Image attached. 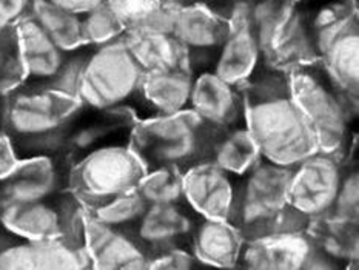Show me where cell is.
Returning <instances> with one entry per match:
<instances>
[{
  "label": "cell",
  "instance_id": "44dd1931",
  "mask_svg": "<svg viewBox=\"0 0 359 270\" xmlns=\"http://www.w3.org/2000/svg\"><path fill=\"white\" fill-rule=\"evenodd\" d=\"M306 230L315 249L338 269H358L359 222L342 221L327 213L311 218Z\"/></svg>",
  "mask_w": 359,
  "mask_h": 270
},
{
  "label": "cell",
  "instance_id": "60d3db41",
  "mask_svg": "<svg viewBox=\"0 0 359 270\" xmlns=\"http://www.w3.org/2000/svg\"><path fill=\"white\" fill-rule=\"evenodd\" d=\"M205 2H208V0H205Z\"/></svg>",
  "mask_w": 359,
  "mask_h": 270
},
{
  "label": "cell",
  "instance_id": "3957f363",
  "mask_svg": "<svg viewBox=\"0 0 359 270\" xmlns=\"http://www.w3.org/2000/svg\"><path fill=\"white\" fill-rule=\"evenodd\" d=\"M216 130L190 108L167 116L136 121L128 135V147L147 172L173 168L185 175L193 167L213 161Z\"/></svg>",
  "mask_w": 359,
  "mask_h": 270
},
{
  "label": "cell",
  "instance_id": "4dcf8cb0",
  "mask_svg": "<svg viewBox=\"0 0 359 270\" xmlns=\"http://www.w3.org/2000/svg\"><path fill=\"white\" fill-rule=\"evenodd\" d=\"M356 147L358 139L347 159L342 162V175L338 193L329 212L333 218L350 222H359V170L358 161L353 159V151Z\"/></svg>",
  "mask_w": 359,
  "mask_h": 270
},
{
  "label": "cell",
  "instance_id": "ab89813d",
  "mask_svg": "<svg viewBox=\"0 0 359 270\" xmlns=\"http://www.w3.org/2000/svg\"><path fill=\"white\" fill-rule=\"evenodd\" d=\"M4 99H5V97H2V96H0V119H2V108H4Z\"/></svg>",
  "mask_w": 359,
  "mask_h": 270
},
{
  "label": "cell",
  "instance_id": "f35d334b",
  "mask_svg": "<svg viewBox=\"0 0 359 270\" xmlns=\"http://www.w3.org/2000/svg\"><path fill=\"white\" fill-rule=\"evenodd\" d=\"M168 2H171V4H175L176 6H187V5H193V4H202V2H205V0H168Z\"/></svg>",
  "mask_w": 359,
  "mask_h": 270
},
{
  "label": "cell",
  "instance_id": "5b68a950",
  "mask_svg": "<svg viewBox=\"0 0 359 270\" xmlns=\"http://www.w3.org/2000/svg\"><path fill=\"white\" fill-rule=\"evenodd\" d=\"M287 73L293 97L315 128L319 151L346 161L358 139L352 133L358 104L330 81L319 62Z\"/></svg>",
  "mask_w": 359,
  "mask_h": 270
},
{
  "label": "cell",
  "instance_id": "d590c367",
  "mask_svg": "<svg viewBox=\"0 0 359 270\" xmlns=\"http://www.w3.org/2000/svg\"><path fill=\"white\" fill-rule=\"evenodd\" d=\"M34 0H0V28L18 25L31 15Z\"/></svg>",
  "mask_w": 359,
  "mask_h": 270
},
{
  "label": "cell",
  "instance_id": "2e32d148",
  "mask_svg": "<svg viewBox=\"0 0 359 270\" xmlns=\"http://www.w3.org/2000/svg\"><path fill=\"white\" fill-rule=\"evenodd\" d=\"M85 247L93 269H148V255L131 234L97 221L85 208Z\"/></svg>",
  "mask_w": 359,
  "mask_h": 270
},
{
  "label": "cell",
  "instance_id": "d4e9b609",
  "mask_svg": "<svg viewBox=\"0 0 359 270\" xmlns=\"http://www.w3.org/2000/svg\"><path fill=\"white\" fill-rule=\"evenodd\" d=\"M259 158L261 151L255 139L245 126H239L219 133L215 144L212 162L230 173L242 176Z\"/></svg>",
  "mask_w": 359,
  "mask_h": 270
},
{
  "label": "cell",
  "instance_id": "1f68e13d",
  "mask_svg": "<svg viewBox=\"0 0 359 270\" xmlns=\"http://www.w3.org/2000/svg\"><path fill=\"white\" fill-rule=\"evenodd\" d=\"M90 51L91 46H83V48H79L76 51H69L65 59V64L62 65L59 73L42 88L79 99L77 97V91H79L82 72Z\"/></svg>",
  "mask_w": 359,
  "mask_h": 270
},
{
  "label": "cell",
  "instance_id": "7c38bea8",
  "mask_svg": "<svg viewBox=\"0 0 359 270\" xmlns=\"http://www.w3.org/2000/svg\"><path fill=\"white\" fill-rule=\"evenodd\" d=\"M202 216L187 204V201L175 204L148 205L142 218L131 229V236L151 255L176 247L191 249V236Z\"/></svg>",
  "mask_w": 359,
  "mask_h": 270
},
{
  "label": "cell",
  "instance_id": "d6986e66",
  "mask_svg": "<svg viewBox=\"0 0 359 270\" xmlns=\"http://www.w3.org/2000/svg\"><path fill=\"white\" fill-rule=\"evenodd\" d=\"M262 67V53L252 25H233L212 65L225 82L242 87Z\"/></svg>",
  "mask_w": 359,
  "mask_h": 270
},
{
  "label": "cell",
  "instance_id": "d6a6232c",
  "mask_svg": "<svg viewBox=\"0 0 359 270\" xmlns=\"http://www.w3.org/2000/svg\"><path fill=\"white\" fill-rule=\"evenodd\" d=\"M179 6L168 0H158L151 10L127 34H173Z\"/></svg>",
  "mask_w": 359,
  "mask_h": 270
},
{
  "label": "cell",
  "instance_id": "ffe728a7",
  "mask_svg": "<svg viewBox=\"0 0 359 270\" xmlns=\"http://www.w3.org/2000/svg\"><path fill=\"white\" fill-rule=\"evenodd\" d=\"M244 238L235 222L202 218L191 236V250L208 269H236Z\"/></svg>",
  "mask_w": 359,
  "mask_h": 270
},
{
  "label": "cell",
  "instance_id": "6da1fadb",
  "mask_svg": "<svg viewBox=\"0 0 359 270\" xmlns=\"http://www.w3.org/2000/svg\"><path fill=\"white\" fill-rule=\"evenodd\" d=\"M241 90L245 127L262 158L294 167L319 151L315 128L293 97L285 69L262 65Z\"/></svg>",
  "mask_w": 359,
  "mask_h": 270
},
{
  "label": "cell",
  "instance_id": "5bb4252c",
  "mask_svg": "<svg viewBox=\"0 0 359 270\" xmlns=\"http://www.w3.org/2000/svg\"><path fill=\"white\" fill-rule=\"evenodd\" d=\"M313 252L307 230L280 231L244 241L236 269L307 270Z\"/></svg>",
  "mask_w": 359,
  "mask_h": 270
},
{
  "label": "cell",
  "instance_id": "8fae6325",
  "mask_svg": "<svg viewBox=\"0 0 359 270\" xmlns=\"http://www.w3.org/2000/svg\"><path fill=\"white\" fill-rule=\"evenodd\" d=\"M239 182L241 176L205 162L184 175V198L202 218L235 222Z\"/></svg>",
  "mask_w": 359,
  "mask_h": 270
},
{
  "label": "cell",
  "instance_id": "9a60e30c",
  "mask_svg": "<svg viewBox=\"0 0 359 270\" xmlns=\"http://www.w3.org/2000/svg\"><path fill=\"white\" fill-rule=\"evenodd\" d=\"M189 108L217 133L245 126L241 87L225 82L212 69L194 74Z\"/></svg>",
  "mask_w": 359,
  "mask_h": 270
},
{
  "label": "cell",
  "instance_id": "ac0fdd59",
  "mask_svg": "<svg viewBox=\"0 0 359 270\" xmlns=\"http://www.w3.org/2000/svg\"><path fill=\"white\" fill-rule=\"evenodd\" d=\"M193 81L194 73L189 65L145 72L140 95L151 118L187 110L190 107Z\"/></svg>",
  "mask_w": 359,
  "mask_h": 270
},
{
  "label": "cell",
  "instance_id": "603a6c76",
  "mask_svg": "<svg viewBox=\"0 0 359 270\" xmlns=\"http://www.w3.org/2000/svg\"><path fill=\"white\" fill-rule=\"evenodd\" d=\"M125 41L144 72L189 65V54L173 34H125Z\"/></svg>",
  "mask_w": 359,
  "mask_h": 270
},
{
  "label": "cell",
  "instance_id": "f546056e",
  "mask_svg": "<svg viewBox=\"0 0 359 270\" xmlns=\"http://www.w3.org/2000/svg\"><path fill=\"white\" fill-rule=\"evenodd\" d=\"M83 42L91 48L111 43L127 34L123 23L107 2L81 14Z\"/></svg>",
  "mask_w": 359,
  "mask_h": 270
},
{
  "label": "cell",
  "instance_id": "f1b7e54d",
  "mask_svg": "<svg viewBox=\"0 0 359 270\" xmlns=\"http://www.w3.org/2000/svg\"><path fill=\"white\" fill-rule=\"evenodd\" d=\"M139 195L147 205L182 203L184 198V175L173 168L150 170L140 180Z\"/></svg>",
  "mask_w": 359,
  "mask_h": 270
},
{
  "label": "cell",
  "instance_id": "836d02e7",
  "mask_svg": "<svg viewBox=\"0 0 359 270\" xmlns=\"http://www.w3.org/2000/svg\"><path fill=\"white\" fill-rule=\"evenodd\" d=\"M148 269L153 270H191L208 269L196 258L189 247H176V249L154 253L148 259Z\"/></svg>",
  "mask_w": 359,
  "mask_h": 270
},
{
  "label": "cell",
  "instance_id": "e575fe53",
  "mask_svg": "<svg viewBox=\"0 0 359 270\" xmlns=\"http://www.w3.org/2000/svg\"><path fill=\"white\" fill-rule=\"evenodd\" d=\"M111 10L123 23L127 33L136 27V23L151 10L158 0H105Z\"/></svg>",
  "mask_w": 359,
  "mask_h": 270
},
{
  "label": "cell",
  "instance_id": "4fadbf2b",
  "mask_svg": "<svg viewBox=\"0 0 359 270\" xmlns=\"http://www.w3.org/2000/svg\"><path fill=\"white\" fill-rule=\"evenodd\" d=\"M229 31V23L202 2L179 8L173 36L187 50L189 65L198 74L212 69Z\"/></svg>",
  "mask_w": 359,
  "mask_h": 270
},
{
  "label": "cell",
  "instance_id": "ba28073f",
  "mask_svg": "<svg viewBox=\"0 0 359 270\" xmlns=\"http://www.w3.org/2000/svg\"><path fill=\"white\" fill-rule=\"evenodd\" d=\"M0 224L29 241L67 238L85 244V205L68 189L39 203L0 207Z\"/></svg>",
  "mask_w": 359,
  "mask_h": 270
},
{
  "label": "cell",
  "instance_id": "7402d4cb",
  "mask_svg": "<svg viewBox=\"0 0 359 270\" xmlns=\"http://www.w3.org/2000/svg\"><path fill=\"white\" fill-rule=\"evenodd\" d=\"M319 64L330 81L358 104L359 93V29L358 23L333 39L321 53Z\"/></svg>",
  "mask_w": 359,
  "mask_h": 270
},
{
  "label": "cell",
  "instance_id": "30bf717a",
  "mask_svg": "<svg viewBox=\"0 0 359 270\" xmlns=\"http://www.w3.org/2000/svg\"><path fill=\"white\" fill-rule=\"evenodd\" d=\"M342 162L323 151L299 162L288 185V203L310 220L329 213L341 182Z\"/></svg>",
  "mask_w": 359,
  "mask_h": 270
},
{
  "label": "cell",
  "instance_id": "8992f818",
  "mask_svg": "<svg viewBox=\"0 0 359 270\" xmlns=\"http://www.w3.org/2000/svg\"><path fill=\"white\" fill-rule=\"evenodd\" d=\"M144 73L123 36L111 43L91 48L83 67L77 97L90 110H130L136 121L142 118L140 112H145L148 119L151 114L140 95Z\"/></svg>",
  "mask_w": 359,
  "mask_h": 270
},
{
  "label": "cell",
  "instance_id": "74e56055",
  "mask_svg": "<svg viewBox=\"0 0 359 270\" xmlns=\"http://www.w3.org/2000/svg\"><path fill=\"white\" fill-rule=\"evenodd\" d=\"M50 2L65 8L68 11H73L76 14H83L93 10L95 6L104 4L105 0H50Z\"/></svg>",
  "mask_w": 359,
  "mask_h": 270
},
{
  "label": "cell",
  "instance_id": "4316f807",
  "mask_svg": "<svg viewBox=\"0 0 359 270\" xmlns=\"http://www.w3.org/2000/svg\"><path fill=\"white\" fill-rule=\"evenodd\" d=\"M27 82L18 27L0 28V96L5 97Z\"/></svg>",
  "mask_w": 359,
  "mask_h": 270
},
{
  "label": "cell",
  "instance_id": "cb8c5ba5",
  "mask_svg": "<svg viewBox=\"0 0 359 270\" xmlns=\"http://www.w3.org/2000/svg\"><path fill=\"white\" fill-rule=\"evenodd\" d=\"M31 18L64 51L69 53L87 46L82 37L81 14L68 11L50 0H34Z\"/></svg>",
  "mask_w": 359,
  "mask_h": 270
},
{
  "label": "cell",
  "instance_id": "9c48e42d",
  "mask_svg": "<svg viewBox=\"0 0 359 270\" xmlns=\"http://www.w3.org/2000/svg\"><path fill=\"white\" fill-rule=\"evenodd\" d=\"M69 162L64 156L20 158L0 180V207L51 199L68 189Z\"/></svg>",
  "mask_w": 359,
  "mask_h": 270
},
{
  "label": "cell",
  "instance_id": "52a82bcc",
  "mask_svg": "<svg viewBox=\"0 0 359 270\" xmlns=\"http://www.w3.org/2000/svg\"><path fill=\"white\" fill-rule=\"evenodd\" d=\"M147 170L128 144H107L69 166L68 190L93 208L137 189Z\"/></svg>",
  "mask_w": 359,
  "mask_h": 270
},
{
  "label": "cell",
  "instance_id": "277c9868",
  "mask_svg": "<svg viewBox=\"0 0 359 270\" xmlns=\"http://www.w3.org/2000/svg\"><path fill=\"white\" fill-rule=\"evenodd\" d=\"M294 167L275 164L261 156L241 176L235 224L244 241L307 229L310 218L288 203V185Z\"/></svg>",
  "mask_w": 359,
  "mask_h": 270
},
{
  "label": "cell",
  "instance_id": "7a4b0ae2",
  "mask_svg": "<svg viewBox=\"0 0 359 270\" xmlns=\"http://www.w3.org/2000/svg\"><path fill=\"white\" fill-rule=\"evenodd\" d=\"M79 99L22 87L5 96L0 130L20 158L64 156L69 130L83 112Z\"/></svg>",
  "mask_w": 359,
  "mask_h": 270
},
{
  "label": "cell",
  "instance_id": "e0dca14e",
  "mask_svg": "<svg viewBox=\"0 0 359 270\" xmlns=\"http://www.w3.org/2000/svg\"><path fill=\"white\" fill-rule=\"evenodd\" d=\"M22 59L27 69V82L23 87L42 88L65 64L68 53L54 43L53 39L31 18L18 25Z\"/></svg>",
  "mask_w": 359,
  "mask_h": 270
},
{
  "label": "cell",
  "instance_id": "83f0119b",
  "mask_svg": "<svg viewBox=\"0 0 359 270\" xmlns=\"http://www.w3.org/2000/svg\"><path fill=\"white\" fill-rule=\"evenodd\" d=\"M147 207L148 205L139 195V191L133 190L107 201L104 204L87 208V212L93 218L107 224V226L121 229L130 234L131 229L142 218Z\"/></svg>",
  "mask_w": 359,
  "mask_h": 270
},
{
  "label": "cell",
  "instance_id": "8d00e7d4",
  "mask_svg": "<svg viewBox=\"0 0 359 270\" xmlns=\"http://www.w3.org/2000/svg\"><path fill=\"white\" fill-rule=\"evenodd\" d=\"M19 156L15 153L13 142L10 141L2 130H0V180L11 172L14 166L18 164Z\"/></svg>",
  "mask_w": 359,
  "mask_h": 270
},
{
  "label": "cell",
  "instance_id": "484cf974",
  "mask_svg": "<svg viewBox=\"0 0 359 270\" xmlns=\"http://www.w3.org/2000/svg\"><path fill=\"white\" fill-rule=\"evenodd\" d=\"M355 23H358L356 0H333L309 14V27L319 58L333 39Z\"/></svg>",
  "mask_w": 359,
  "mask_h": 270
}]
</instances>
